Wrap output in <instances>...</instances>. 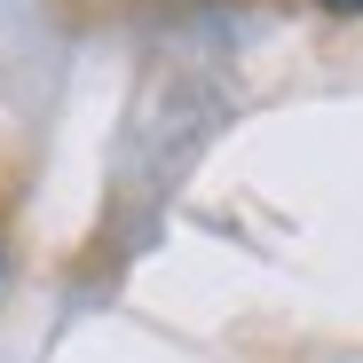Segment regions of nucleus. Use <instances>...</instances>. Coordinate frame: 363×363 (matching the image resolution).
I'll list each match as a JSON object with an SVG mask.
<instances>
[{"instance_id": "nucleus-1", "label": "nucleus", "mask_w": 363, "mask_h": 363, "mask_svg": "<svg viewBox=\"0 0 363 363\" xmlns=\"http://www.w3.org/2000/svg\"><path fill=\"white\" fill-rule=\"evenodd\" d=\"M316 9H332V16H363V0H316Z\"/></svg>"}]
</instances>
